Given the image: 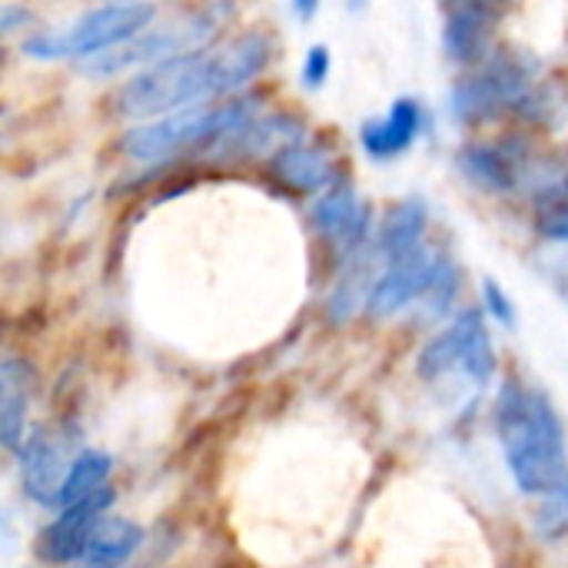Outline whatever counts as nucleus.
<instances>
[{"mask_svg": "<svg viewBox=\"0 0 568 568\" xmlns=\"http://www.w3.org/2000/svg\"><path fill=\"white\" fill-rule=\"evenodd\" d=\"M459 170L469 183H476L486 193H509L516 186L519 166L506 146L493 143H469L459 150Z\"/></svg>", "mask_w": 568, "mask_h": 568, "instance_id": "f3484780", "label": "nucleus"}, {"mask_svg": "<svg viewBox=\"0 0 568 568\" xmlns=\"http://www.w3.org/2000/svg\"><path fill=\"white\" fill-rule=\"evenodd\" d=\"M230 13H233L230 0H213L203 10H193L190 17H180V20L163 23L156 30H140L130 40H123V43L97 53V57L80 60V70L87 77H116L123 70H143V67H150V63H156L163 57L206 47L223 30Z\"/></svg>", "mask_w": 568, "mask_h": 568, "instance_id": "20e7f679", "label": "nucleus"}, {"mask_svg": "<svg viewBox=\"0 0 568 568\" xmlns=\"http://www.w3.org/2000/svg\"><path fill=\"white\" fill-rule=\"evenodd\" d=\"M536 532L542 539H562L568 532V476L552 489L542 496V506L536 513Z\"/></svg>", "mask_w": 568, "mask_h": 568, "instance_id": "412c9836", "label": "nucleus"}, {"mask_svg": "<svg viewBox=\"0 0 568 568\" xmlns=\"http://www.w3.org/2000/svg\"><path fill=\"white\" fill-rule=\"evenodd\" d=\"M416 373L426 383H443L449 376H463L469 386L483 389L496 373V349H493V336H489L479 310L459 313L443 333H436L423 346V353L416 359Z\"/></svg>", "mask_w": 568, "mask_h": 568, "instance_id": "423d86ee", "label": "nucleus"}, {"mask_svg": "<svg viewBox=\"0 0 568 568\" xmlns=\"http://www.w3.org/2000/svg\"><path fill=\"white\" fill-rule=\"evenodd\" d=\"M483 300H486V310H489L506 329L516 326V306H513L509 293H506L496 280H486V283H483Z\"/></svg>", "mask_w": 568, "mask_h": 568, "instance_id": "5701e85b", "label": "nucleus"}, {"mask_svg": "<svg viewBox=\"0 0 568 568\" xmlns=\"http://www.w3.org/2000/svg\"><path fill=\"white\" fill-rule=\"evenodd\" d=\"M113 489L103 486L70 506L60 509V516L40 532L37 539V556L50 566H67V562H80V552L93 532V526L110 513L113 506Z\"/></svg>", "mask_w": 568, "mask_h": 568, "instance_id": "9d476101", "label": "nucleus"}, {"mask_svg": "<svg viewBox=\"0 0 568 568\" xmlns=\"http://www.w3.org/2000/svg\"><path fill=\"white\" fill-rule=\"evenodd\" d=\"M270 173L296 193H323L336 183V160L326 146L306 143L303 136L280 143L270 156Z\"/></svg>", "mask_w": 568, "mask_h": 568, "instance_id": "f8f14e48", "label": "nucleus"}, {"mask_svg": "<svg viewBox=\"0 0 568 568\" xmlns=\"http://www.w3.org/2000/svg\"><path fill=\"white\" fill-rule=\"evenodd\" d=\"M439 263H443V256L433 253L429 246H416L413 253L386 260L383 270L376 273L366 310L373 316H393V313L406 310L409 303L423 300L439 273Z\"/></svg>", "mask_w": 568, "mask_h": 568, "instance_id": "6e6552de", "label": "nucleus"}, {"mask_svg": "<svg viewBox=\"0 0 568 568\" xmlns=\"http://www.w3.org/2000/svg\"><path fill=\"white\" fill-rule=\"evenodd\" d=\"M156 20V10L143 0H113L106 7H97L73 23L47 33H30L23 40V53L33 60H87L97 57L133 33L146 30Z\"/></svg>", "mask_w": 568, "mask_h": 568, "instance_id": "39448f33", "label": "nucleus"}, {"mask_svg": "<svg viewBox=\"0 0 568 568\" xmlns=\"http://www.w3.org/2000/svg\"><path fill=\"white\" fill-rule=\"evenodd\" d=\"M536 230L546 240L568 243V173L536 193Z\"/></svg>", "mask_w": 568, "mask_h": 568, "instance_id": "aec40b11", "label": "nucleus"}, {"mask_svg": "<svg viewBox=\"0 0 568 568\" xmlns=\"http://www.w3.org/2000/svg\"><path fill=\"white\" fill-rule=\"evenodd\" d=\"M110 469H113L110 453H103V449H80V453L73 456V463H70V473H67L63 486H60L57 509H63V506H70V503H77V499L97 493V489H103Z\"/></svg>", "mask_w": 568, "mask_h": 568, "instance_id": "6ab92c4d", "label": "nucleus"}, {"mask_svg": "<svg viewBox=\"0 0 568 568\" xmlns=\"http://www.w3.org/2000/svg\"><path fill=\"white\" fill-rule=\"evenodd\" d=\"M426 220H429V210L426 203L419 200H403L396 206H389L383 226H379V260H393V256H403V253H413L416 246H423V233H426Z\"/></svg>", "mask_w": 568, "mask_h": 568, "instance_id": "a211bd4d", "label": "nucleus"}, {"mask_svg": "<svg viewBox=\"0 0 568 568\" xmlns=\"http://www.w3.org/2000/svg\"><path fill=\"white\" fill-rule=\"evenodd\" d=\"M37 389V373L27 359L7 356L0 363V436L7 449H20L27 436V406Z\"/></svg>", "mask_w": 568, "mask_h": 568, "instance_id": "4468645a", "label": "nucleus"}, {"mask_svg": "<svg viewBox=\"0 0 568 568\" xmlns=\"http://www.w3.org/2000/svg\"><path fill=\"white\" fill-rule=\"evenodd\" d=\"M496 433L506 466L526 496H546L568 476L562 419L546 393L509 379L496 399Z\"/></svg>", "mask_w": 568, "mask_h": 568, "instance_id": "f03ea898", "label": "nucleus"}, {"mask_svg": "<svg viewBox=\"0 0 568 568\" xmlns=\"http://www.w3.org/2000/svg\"><path fill=\"white\" fill-rule=\"evenodd\" d=\"M499 17H503V7H489V3H469V7L446 10L443 43H446L449 60L483 63L489 57V43H493Z\"/></svg>", "mask_w": 568, "mask_h": 568, "instance_id": "ddd939ff", "label": "nucleus"}, {"mask_svg": "<svg viewBox=\"0 0 568 568\" xmlns=\"http://www.w3.org/2000/svg\"><path fill=\"white\" fill-rule=\"evenodd\" d=\"M143 546V526H136L133 519H120V516H103L83 552H80V566L90 568H113L123 566L133 559V552Z\"/></svg>", "mask_w": 568, "mask_h": 568, "instance_id": "dca6fc26", "label": "nucleus"}, {"mask_svg": "<svg viewBox=\"0 0 568 568\" xmlns=\"http://www.w3.org/2000/svg\"><path fill=\"white\" fill-rule=\"evenodd\" d=\"M20 479H23V493L47 509H57L60 499V486L70 473V436H63L60 429L40 426L30 436H23L20 449Z\"/></svg>", "mask_w": 568, "mask_h": 568, "instance_id": "1a4fd4ad", "label": "nucleus"}, {"mask_svg": "<svg viewBox=\"0 0 568 568\" xmlns=\"http://www.w3.org/2000/svg\"><path fill=\"white\" fill-rule=\"evenodd\" d=\"M459 283H463L459 266H456L453 260H446V256H443L439 273H436V280H433V286H429V293L423 296V303H429V310H433V313H446V310H449V303L459 296Z\"/></svg>", "mask_w": 568, "mask_h": 568, "instance_id": "4be33fe9", "label": "nucleus"}, {"mask_svg": "<svg viewBox=\"0 0 568 568\" xmlns=\"http://www.w3.org/2000/svg\"><path fill=\"white\" fill-rule=\"evenodd\" d=\"M469 3H489V7H506V0H443L446 10H456V7H469Z\"/></svg>", "mask_w": 568, "mask_h": 568, "instance_id": "393cba45", "label": "nucleus"}, {"mask_svg": "<svg viewBox=\"0 0 568 568\" xmlns=\"http://www.w3.org/2000/svg\"><path fill=\"white\" fill-rule=\"evenodd\" d=\"M313 223L346 256H353V253H359L366 246L369 210L346 180H336L333 186H326L320 193V200L313 203Z\"/></svg>", "mask_w": 568, "mask_h": 568, "instance_id": "9b49d317", "label": "nucleus"}, {"mask_svg": "<svg viewBox=\"0 0 568 568\" xmlns=\"http://www.w3.org/2000/svg\"><path fill=\"white\" fill-rule=\"evenodd\" d=\"M536 93L539 90L526 63L513 57H486L476 73L456 83L449 103L463 123H483L503 116L506 110H529Z\"/></svg>", "mask_w": 568, "mask_h": 568, "instance_id": "0eeeda50", "label": "nucleus"}, {"mask_svg": "<svg viewBox=\"0 0 568 568\" xmlns=\"http://www.w3.org/2000/svg\"><path fill=\"white\" fill-rule=\"evenodd\" d=\"M270 33L250 30L220 47H196L163 57L133 73L113 97V113L123 120H150L180 106L250 87L270 63Z\"/></svg>", "mask_w": 568, "mask_h": 568, "instance_id": "f257e3e1", "label": "nucleus"}, {"mask_svg": "<svg viewBox=\"0 0 568 568\" xmlns=\"http://www.w3.org/2000/svg\"><path fill=\"white\" fill-rule=\"evenodd\" d=\"M256 116V97H236L223 103H193L150 116L123 136V153L136 163H163L190 150L220 146L230 133Z\"/></svg>", "mask_w": 568, "mask_h": 568, "instance_id": "7ed1b4c3", "label": "nucleus"}, {"mask_svg": "<svg viewBox=\"0 0 568 568\" xmlns=\"http://www.w3.org/2000/svg\"><path fill=\"white\" fill-rule=\"evenodd\" d=\"M293 7L300 10V17H303V20H310V17L316 13V7H320V0H293Z\"/></svg>", "mask_w": 568, "mask_h": 568, "instance_id": "a878e982", "label": "nucleus"}, {"mask_svg": "<svg viewBox=\"0 0 568 568\" xmlns=\"http://www.w3.org/2000/svg\"><path fill=\"white\" fill-rule=\"evenodd\" d=\"M329 50L323 47V43H316V47H310V53H306V63H303V83L310 87V90H320L323 83H326V77H329Z\"/></svg>", "mask_w": 568, "mask_h": 568, "instance_id": "b1692460", "label": "nucleus"}, {"mask_svg": "<svg viewBox=\"0 0 568 568\" xmlns=\"http://www.w3.org/2000/svg\"><path fill=\"white\" fill-rule=\"evenodd\" d=\"M419 126H423L419 103L413 97H399V100H393L386 116L363 123V130H359L363 150L373 160H393V156H399V153H406L413 146Z\"/></svg>", "mask_w": 568, "mask_h": 568, "instance_id": "2eb2a0df", "label": "nucleus"}]
</instances>
